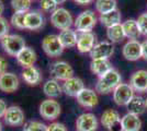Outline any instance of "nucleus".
I'll use <instances>...</instances> for the list:
<instances>
[{
  "instance_id": "obj_22",
  "label": "nucleus",
  "mask_w": 147,
  "mask_h": 131,
  "mask_svg": "<svg viewBox=\"0 0 147 131\" xmlns=\"http://www.w3.org/2000/svg\"><path fill=\"white\" fill-rule=\"evenodd\" d=\"M123 131H140L142 127V121L137 115L127 112L121 118Z\"/></svg>"
},
{
  "instance_id": "obj_34",
  "label": "nucleus",
  "mask_w": 147,
  "mask_h": 131,
  "mask_svg": "<svg viewBox=\"0 0 147 131\" xmlns=\"http://www.w3.org/2000/svg\"><path fill=\"white\" fill-rule=\"evenodd\" d=\"M40 5L42 11L47 13H53L57 9V3L54 0H41Z\"/></svg>"
},
{
  "instance_id": "obj_27",
  "label": "nucleus",
  "mask_w": 147,
  "mask_h": 131,
  "mask_svg": "<svg viewBox=\"0 0 147 131\" xmlns=\"http://www.w3.org/2000/svg\"><path fill=\"white\" fill-rule=\"evenodd\" d=\"M107 37L111 43H120L125 38V33L123 30V25L120 24L113 25L107 27Z\"/></svg>"
},
{
  "instance_id": "obj_17",
  "label": "nucleus",
  "mask_w": 147,
  "mask_h": 131,
  "mask_svg": "<svg viewBox=\"0 0 147 131\" xmlns=\"http://www.w3.org/2000/svg\"><path fill=\"white\" fill-rule=\"evenodd\" d=\"M129 85L133 87L136 92H147V71L146 70H138L135 71L131 76Z\"/></svg>"
},
{
  "instance_id": "obj_44",
  "label": "nucleus",
  "mask_w": 147,
  "mask_h": 131,
  "mask_svg": "<svg viewBox=\"0 0 147 131\" xmlns=\"http://www.w3.org/2000/svg\"><path fill=\"white\" fill-rule=\"evenodd\" d=\"M1 128H2V125H1V122H0V131H1Z\"/></svg>"
},
{
  "instance_id": "obj_19",
  "label": "nucleus",
  "mask_w": 147,
  "mask_h": 131,
  "mask_svg": "<svg viewBox=\"0 0 147 131\" xmlns=\"http://www.w3.org/2000/svg\"><path fill=\"white\" fill-rule=\"evenodd\" d=\"M44 25V17L43 14L38 11H30L26 12L24 19L25 29L30 31H36L40 30Z\"/></svg>"
},
{
  "instance_id": "obj_28",
  "label": "nucleus",
  "mask_w": 147,
  "mask_h": 131,
  "mask_svg": "<svg viewBox=\"0 0 147 131\" xmlns=\"http://www.w3.org/2000/svg\"><path fill=\"white\" fill-rule=\"evenodd\" d=\"M126 108L129 112L134 114V115H141L145 112L146 109V102L142 96H134L132 100L129 102V104L126 105Z\"/></svg>"
},
{
  "instance_id": "obj_40",
  "label": "nucleus",
  "mask_w": 147,
  "mask_h": 131,
  "mask_svg": "<svg viewBox=\"0 0 147 131\" xmlns=\"http://www.w3.org/2000/svg\"><path fill=\"white\" fill-rule=\"evenodd\" d=\"M142 49H143V58L147 60V39L142 43Z\"/></svg>"
},
{
  "instance_id": "obj_33",
  "label": "nucleus",
  "mask_w": 147,
  "mask_h": 131,
  "mask_svg": "<svg viewBox=\"0 0 147 131\" xmlns=\"http://www.w3.org/2000/svg\"><path fill=\"white\" fill-rule=\"evenodd\" d=\"M23 131H47V126L40 121H28L24 124Z\"/></svg>"
},
{
  "instance_id": "obj_21",
  "label": "nucleus",
  "mask_w": 147,
  "mask_h": 131,
  "mask_svg": "<svg viewBox=\"0 0 147 131\" xmlns=\"http://www.w3.org/2000/svg\"><path fill=\"white\" fill-rule=\"evenodd\" d=\"M22 78L29 85H37L43 80V75L41 73L40 69L35 66H31L23 69Z\"/></svg>"
},
{
  "instance_id": "obj_45",
  "label": "nucleus",
  "mask_w": 147,
  "mask_h": 131,
  "mask_svg": "<svg viewBox=\"0 0 147 131\" xmlns=\"http://www.w3.org/2000/svg\"><path fill=\"white\" fill-rule=\"evenodd\" d=\"M145 102H146V109H147V98L145 100Z\"/></svg>"
},
{
  "instance_id": "obj_46",
  "label": "nucleus",
  "mask_w": 147,
  "mask_h": 131,
  "mask_svg": "<svg viewBox=\"0 0 147 131\" xmlns=\"http://www.w3.org/2000/svg\"><path fill=\"white\" fill-rule=\"evenodd\" d=\"M31 1H32V0H31Z\"/></svg>"
},
{
  "instance_id": "obj_43",
  "label": "nucleus",
  "mask_w": 147,
  "mask_h": 131,
  "mask_svg": "<svg viewBox=\"0 0 147 131\" xmlns=\"http://www.w3.org/2000/svg\"><path fill=\"white\" fill-rule=\"evenodd\" d=\"M54 1H55L57 5H61V3H64L66 0H54Z\"/></svg>"
},
{
  "instance_id": "obj_25",
  "label": "nucleus",
  "mask_w": 147,
  "mask_h": 131,
  "mask_svg": "<svg viewBox=\"0 0 147 131\" xmlns=\"http://www.w3.org/2000/svg\"><path fill=\"white\" fill-rule=\"evenodd\" d=\"M111 68H112L111 63L108 59H92L90 63V69L92 73H94L98 76H101L104 73H107Z\"/></svg>"
},
{
  "instance_id": "obj_24",
  "label": "nucleus",
  "mask_w": 147,
  "mask_h": 131,
  "mask_svg": "<svg viewBox=\"0 0 147 131\" xmlns=\"http://www.w3.org/2000/svg\"><path fill=\"white\" fill-rule=\"evenodd\" d=\"M43 92L46 96L49 98H56L59 97L63 92V88L59 85V83L55 79H49L44 83L43 85Z\"/></svg>"
},
{
  "instance_id": "obj_7",
  "label": "nucleus",
  "mask_w": 147,
  "mask_h": 131,
  "mask_svg": "<svg viewBox=\"0 0 147 131\" xmlns=\"http://www.w3.org/2000/svg\"><path fill=\"white\" fill-rule=\"evenodd\" d=\"M51 75L55 80H61L66 81L68 79L74 76V69L73 67L66 61H56L52 63L49 68Z\"/></svg>"
},
{
  "instance_id": "obj_13",
  "label": "nucleus",
  "mask_w": 147,
  "mask_h": 131,
  "mask_svg": "<svg viewBox=\"0 0 147 131\" xmlns=\"http://www.w3.org/2000/svg\"><path fill=\"white\" fill-rule=\"evenodd\" d=\"M76 128L78 131H96L98 128L97 117L91 112L80 115L76 120Z\"/></svg>"
},
{
  "instance_id": "obj_37",
  "label": "nucleus",
  "mask_w": 147,
  "mask_h": 131,
  "mask_svg": "<svg viewBox=\"0 0 147 131\" xmlns=\"http://www.w3.org/2000/svg\"><path fill=\"white\" fill-rule=\"evenodd\" d=\"M47 131H68L66 126L61 122H53L47 126Z\"/></svg>"
},
{
  "instance_id": "obj_31",
  "label": "nucleus",
  "mask_w": 147,
  "mask_h": 131,
  "mask_svg": "<svg viewBox=\"0 0 147 131\" xmlns=\"http://www.w3.org/2000/svg\"><path fill=\"white\" fill-rule=\"evenodd\" d=\"M31 0H11V7L14 12H28L31 8Z\"/></svg>"
},
{
  "instance_id": "obj_3",
  "label": "nucleus",
  "mask_w": 147,
  "mask_h": 131,
  "mask_svg": "<svg viewBox=\"0 0 147 131\" xmlns=\"http://www.w3.org/2000/svg\"><path fill=\"white\" fill-rule=\"evenodd\" d=\"M51 23L55 26L57 30H67L70 29L74 24V19L71 13L65 8H57L54 12L51 14Z\"/></svg>"
},
{
  "instance_id": "obj_15",
  "label": "nucleus",
  "mask_w": 147,
  "mask_h": 131,
  "mask_svg": "<svg viewBox=\"0 0 147 131\" xmlns=\"http://www.w3.org/2000/svg\"><path fill=\"white\" fill-rule=\"evenodd\" d=\"M61 88H63V92L66 95L71 96V97H77V95L85 88V84L81 79L73 76L66 81H64Z\"/></svg>"
},
{
  "instance_id": "obj_38",
  "label": "nucleus",
  "mask_w": 147,
  "mask_h": 131,
  "mask_svg": "<svg viewBox=\"0 0 147 131\" xmlns=\"http://www.w3.org/2000/svg\"><path fill=\"white\" fill-rule=\"evenodd\" d=\"M7 68H8V63L3 57H0V75L3 74L7 72Z\"/></svg>"
},
{
  "instance_id": "obj_41",
  "label": "nucleus",
  "mask_w": 147,
  "mask_h": 131,
  "mask_svg": "<svg viewBox=\"0 0 147 131\" xmlns=\"http://www.w3.org/2000/svg\"><path fill=\"white\" fill-rule=\"evenodd\" d=\"M76 3H78V5H81V6H86V5H89V3H91L93 0H74Z\"/></svg>"
},
{
  "instance_id": "obj_5",
  "label": "nucleus",
  "mask_w": 147,
  "mask_h": 131,
  "mask_svg": "<svg viewBox=\"0 0 147 131\" xmlns=\"http://www.w3.org/2000/svg\"><path fill=\"white\" fill-rule=\"evenodd\" d=\"M42 48L45 54L49 57H58L61 56L64 51V47L61 45L58 35L51 34L43 38L42 41Z\"/></svg>"
},
{
  "instance_id": "obj_36",
  "label": "nucleus",
  "mask_w": 147,
  "mask_h": 131,
  "mask_svg": "<svg viewBox=\"0 0 147 131\" xmlns=\"http://www.w3.org/2000/svg\"><path fill=\"white\" fill-rule=\"evenodd\" d=\"M9 29L10 26L7 19H5L3 17H0V39H2L9 34Z\"/></svg>"
},
{
  "instance_id": "obj_42",
  "label": "nucleus",
  "mask_w": 147,
  "mask_h": 131,
  "mask_svg": "<svg viewBox=\"0 0 147 131\" xmlns=\"http://www.w3.org/2000/svg\"><path fill=\"white\" fill-rule=\"evenodd\" d=\"M5 11V5H3V2L0 0V17H1V14L3 13Z\"/></svg>"
},
{
  "instance_id": "obj_12",
  "label": "nucleus",
  "mask_w": 147,
  "mask_h": 131,
  "mask_svg": "<svg viewBox=\"0 0 147 131\" xmlns=\"http://www.w3.org/2000/svg\"><path fill=\"white\" fill-rule=\"evenodd\" d=\"M114 53V47L111 42H101L93 46L89 53L91 59H109Z\"/></svg>"
},
{
  "instance_id": "obj_16",
  "label": "nucleus",
  "mask_w": 147,
  "mask_h": 131,
  "mask_svg": "<svg viewBox=\"0 0 147 131\" xmlns=\"http://www.w3.org/2000/svg\"><path fill=\"white\" fill-rule=\"evenodd\" d=\"M77 102L82 107L87 108H93L98 105V95L91 88H84L78 95H77Z\"/></svg>"
},
{
  "instance_id": "obj_35",
  "label": "nucleus",
  "mask_w": 147,
  "mask_h": 131,
  "mask_svg": "<svg viewBox=\"0 0 147 131\" xmlns=\"http://www.w3.org/2000/svg\"><path fill=\"white\" fill-rule=\"evenodd\" d=\"M138 29L141 32V35L147 36V13H143L138 17V19L136 20Z\"/></svg>"
},
{
  "instance_id": "obj_11",
  "label": "nucleus",
  "mask_w": 147,
  "mask_h": 131,
  "mask_svg": "<svg viewBox=\"0 0 147 131\" xmlns=\"http://www.w3.org/2000/svg\"><path fill=\"white\" fill-rule=\"evenodd\" d=\"M3 119L8 126L18 127L24 122V112L19 106H10L7 108Z\"/></svg>"
},
{
  "instance_id": "obj_4",
  "label": "nucleus",
  "mask_w": 147,
  "mask_h": 131,
  "mask_svg": "<svg viewBox=\"0 0 147 131\" xmlns=\"http://www.w3.org/2000/svg\"><path fill=\"white\" fill-rule=\"evenodd\" d=\"M96 24H97V17L96 13L91 10H86L81 12L74 21L75 29L80 33L91 32Z\"/></svg>"
},
{
  "instance_id": "obj_14",
  "label": "nucleus",
  "mask_w": 147,
  "mask_h": 131,
  "mask_svg": "<svg viewBox=\"0 0 147 131\" xmlns=\"http://www.w3.org/2000/svg\"><path fill=\"white\" fill-rule=\"evenodd\" d=\"M19 87V78L12 72H5L0 75V91L12 93Z\"/></svg>"
},
{
  "instance_id": "obj_1",
  "label": "nucleus",
  "mask_w": 147,
  "mask_h": 131,
  "mask_svg": "<svg viewBox=\"0 0 147 131\" xmlns=\"http://www.w3.org/2000/svg\"><path fill=\"white\" fill-rule=\"evenodd\" d=\"M122 83V78L119 71L115 69L111 68L107 73L99 76V80L96 84V92H99L101 94H109L114 88Z\"/></svg>"
},
{
  "instance_id": "obj_20",
  "label": "nucleus",
  "mask_w": 147,
  "mask_h": 131,
  "mask_svg": "<svg viewBox=\"0 0 147 131\" xmlns=\"http://www.w3.org/2000/svg\"><path fill=\"white\" fill-rule=\"evenodd\" d=\"M16 58L20 66H22L23 68H28L31 66H34V63L36 61V53L33 48L25 46L17 55Z\"/></svg>"
},
{
  "instance_id": "obj_23",
  "label": "nucleus",
  "mask_w": 147,
  "mask_h": 131,
  "mask_svg": "<svg viewBox=\"0 0 147 131\" xmlns=\"http://www.w3.org/2000/svg\"><path fill=\"white\" fill-rule=\"evenodd\" d=\"M58 38L64 48H71L77 45L78 35L76 31H74L71 29H67V30L61 31V33L58 34Z\"/></svg>"
},
{
  "instance_id": "obj_39",
  "label": "nucleus",
  "mask_w": 147,
  "mask_h": 131,
  "mask_svg": "<svg viewBox=\"0 0 147 131\" xmlns=\"http://www.w3.org/2000/svg\"><path fill=\"white\" fill-rule=\"evenodd\" d=\"M7 108H8V107H7L6 102H5L3 100H1V98H0V118L5 116V114H6Z\"/></svg>"
},
{
  "instance_id": "obj_2",
  "label": "nucleus",
  "mask_w": 147,
  "mask_h": 131,
  "mask_svg": "<svg viewBox=\"0 0 147 131\" xmlns=\"http://www.w3.org/2000/svg\"><path fill=\"white\" fill-rule=\"evenodd\" d=\"M1 45L8 55L17 57L19 53L25 47V41L21 35L8 34L1 39Z\"/></svg>"
},
{
  "instance_id": "obj_6",
  "label": "nucleus",
  "mask_w": 147,
  "mask_h": 131,
  "mask_svg": "<svg viewBox=\"0 0 147 131\" xmlns=\"http://www.w3.org/2000/svg\"><path fill=\"white\" fill-rule=\"evenodd\" d=\"M134 97V90L127 83H120L113 91V100L119 106H126Z\"/></svg>"
},
{
  "instance_id": "obj_29",
  "label": "nucleus",
  "mask_w": 147,
  "mask_h": 131,
  "mask_svg": "<svg viewBox=\"0 0 147 131\" xmlns=\"http://www.w3.org/2000/svg\"><path fill=\"white\" fill-rule=\"evenodd\" d=\"M121 19H122L121 13H120V11H119L117 9L111 11V12L100 14V17H99L100 22L103 25H105L107 27H110V26H113V25L120 24V23H121Z\"/></svg>"
},
{
  "instance_id": "obj_9",
  "label": "nucleus",
  "mask_w": 147,
  "mask_h": 131,
  "mask_svg": "<svg viewBox=\"0 0 147 131\" xmlns=\"http://www.w3.org/2000/svg\"><path fill=\"white\" fill-rule=\"evenodd\" d=\"M40 115L46 120H54L61 115V105L56 100L49 98L41 103Z\"/></svg>"
},
{
  "instance_id": "obj_26",
  "label": "nucleus",
  "mask_w": 147,
  "mask_h": 131,
  "mask_svg": "<svg viewBox=\"0 0 147 131\" xmlns=\"http://www.w3.org/2000/svg\"><path fill=\"white\" fill-rule=\"evenodd\" d=\"M122 25L124 33H125V37L129 38V41H136L141 36V32H140L136 20H127L124 23H122Z\"/></svg>"
},
{
  "instance_id": "obj_32",
  "label": "nucleus",
  "mask_w": 147,
  "mask_h": 131,
  "mask_svg": "<svg viewBox=\"0 0 147 131\" xmlns=\"http://www.w3.org/2000/svg\"><path fill=\"white\" fill-rule=\"evenodd\" d=\"M25 15H26V12H14L11 17V24L17 27L19 30H23L25 29L24 26V19Z\"/></svg>"
},
{
  "instance_id": "obj_18",
  "label": "nucleus",
  "mask_w": 147,
  "mask_h": 131,
  "mask_svg": "<svg viewBox=\"0 0 147 131\" xmlns=\"http://www.w3.org/2000/svg\"><path fill=\"white\" fill-rule=\"evenodd\" d=\"M96 42V36L91 32H87V33H80L78 35L77 39V49L80 53L85 54V53H90L91 49L94 46Z\"/></svg>"
},
{
  "instance_id": "obj_8",
  "label": "nucleus",
  "mask_w": 147,
  "mask_h": 131,
  "mask_svg": "<svg viewBox=\"0 0 147 131\" xmlns=\"http://www.w3.org/2000/svg\"><path fill=\"white\" fill-rule=\"evenodd\" d=\"M101 122L109 131H123L120 114L114 109H107L103 112Z\"/></svg>"
},
{
  "instance_id": "obj_30",
  "label": "nucleus",
  "mask_w": 147,
  "mask_h": 131,
  "mask_svg": "<svg viewBox=\"0 0 147 131\" xmlns=\"http://www.w3.org/2000/svg\"><path fill=\"white\" fill-rule=\"evenodd\" d=\"M117 9V1L115 0H97L96 1V10L100 14L111 12Z\"/></svg>"
},
{
  "instance_id": "obj_10",
  "label": "nucleus",
  "mask_w": 147,
  "mask_h": 131,
  "mask_svg": "<svg viewBox=\"0 0 147 131\" xmlns=\"http://www.w3.org/2000/svg\"><path fill=\"white\" fill-rule=\"evenodd\" d=\"M123 57L129 60V61H136L143 57V49H142V43L136 41H129L123 46L122 49Z\"/></svg>"
}]
</instances>
